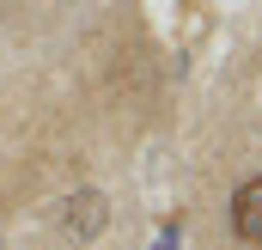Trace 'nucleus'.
Masks as SVG:
<instances>
[{"instance_id": "nucleus-1", "label": "nucleus", "mask_w": 262, "mask_h": 250, "mask_svg": "<svg viewBox=\"0 0 262 250\" xmlns=\"http://www.w3.org/2000/svg\"><path fill=\"white\" fill-rule=\"evenodd\" d=\"M104 226H110V201H104L98 189H73V195L61 201V232L73 238V244H92Z\"/></svg>"}, {"instance_id": "nucleus-2", "label": "nucleus", "mask_w": 262, "mask_h": 250, "mask_svg": "<svg viewBox=\"0 0 262 250\" xmlns=\"http://www.w3.org/2000/svg\"><path fill=\"white\" fill-rule=\"evenodd\" d=\"M232 232L244 244H262V177L238 183V195H232Z\"/></svg>"}, {"instance_id": "nucleus-3", "label": "nucleus", "mask_w": 262, "mask_h": 250, "mask_svg": "<svg viewBox=\"0 0 262 250\" xmlns=\"http://www.w3.org/2000/svg\"><path fill=\"white\" fill-rule=\"evenodd\" d=\"M159 250H177V226H165V232H159Z\"/></svg>"}]
</instances>
